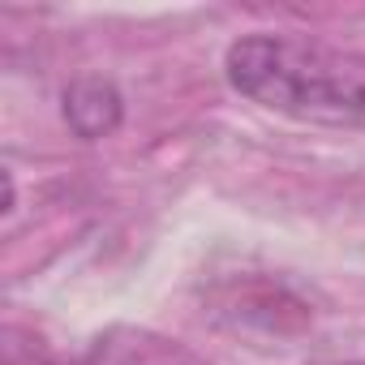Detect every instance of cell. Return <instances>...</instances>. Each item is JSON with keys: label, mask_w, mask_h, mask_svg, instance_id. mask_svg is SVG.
I'll list each match as a JSON object with an SVG mask.
<instances>
[{"label": "cell", "mask_w": 365, "mask_h": 365, "mask_svg": "<svg viewBox=\"0 0 365 365\" xmlns=\"http://www.w3.org/2000/svg\"><path fill=\"white\" fill-rule=\"evenodd\" d=\"M120 116H125V99H120L116 82L103 78V73H86L65 91V120L86 142L108 138L120 125Z\"/></svg>", "instance_id": "7a4b0ae2"}, {"label": "cell", "mask_w": 365, "mask_h": 365, "mask_svg": "<svg viewBox=\"0 0 365 365\" xmlns=\"http://www.w3.org/2000/svg\"><path fill=\"white\" fill-rule=\"evenodd\" d=\"M228 82L250 103L297 120H365V61L297 35H245L228 48Z\"/></svg>", "instance_id": "6da1fadb"}, {"label": "cell", "mask_w": 365, "mask_h": 365, "mask_svg": "<svg viewBox=\"0 0 365 365\" xmlns=\"http://www.w3.org/2000/svg\"><path fill=\"white\" fill-rule=\"evenodd\" d=\"M356 365H365V361H356Z\"/></svg>", "instance_id": "3957f363"}]
</instances>
